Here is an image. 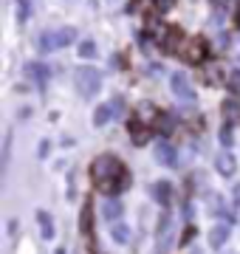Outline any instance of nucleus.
<instances>
[{
    "instance_id": "f03ea898",
    "label": "nucleus",
    "mask_w": 240,
    "mask_h": 254,
    "mask_svg": "<svg viewBox=\"0 0 240 254\" xmlns=\"http://www.w3.org/2000/svg\"><path fill=\"white\" fill-rule=\"evenodd\" d=\"M147 31H156V46L164 51V54H181V48H184L186 43V34L184 28L176 26V23H167V26H161L156 20H147Z\"/></svg>"
},
{
    "instance_id": "7ed1b4c3",
    "label": "nucleus",
    "mask_w": 240,
    "mask_h": 254,
    "mask_svg": "<svg viewBox=\"0 0 240 254\" xmlns=\"http://www.w3.org/2000/svg\"><path fill=\"white\" fill-rule=\"evenodd\" d=\"M178 57H181L186 65H206L209 57H212V46H209V40L203 34L186 37V43H184V48H181Z\"/></svg>"
},
{
    "instance_id": "39448f33",
    "label": "nucleus",
    "mask_w": 240,
    "mask_h": 254,
    "mask_svg": "<svg viewBox=\"0 0 240 254\" xmlns=\"http://www.w3.org/2000/svg\"><path fill=\"white\" fill-rule=\"evenodd\" d=\"M79 229H82V235L85 237H93V203L91 198L85 200V206H82V218H79Z\"/></svg>"
},
{
    "instance_id": "423d86ee",
    "label": "nucleus",
    "mask_w": 240,
    "mask_h": 254,
    "mask_svg": "<svg viewBox=\"0 0 240 254\" xmlns=\"http://www.w3.org/2000/svg\"><path fill=\"white\" fill-rule=\"evenodd\" d=\"M235 26L240 28V6H238V11H235Z\"/></svg>"
},
{
    "instance_id": "0eeeda50",
    "label": "nucleus",
    "mask_w": 240,
    "mask_h": 254,
    "mask_svg": "<svg viewBox=\"0 0 240 254\" xmlns=\"http://www.w3.org/2000/svg\"><path fill=\"white\" fill-rule=\"evenodd\" d=\"M91 254H99V252H96V249H93V246H91Z\"/></svg>"
},
{
    "instance_id": "f257e3e1",
    "label": "nucleus",
    "mask_w": 240,
    "mask_h": 254,
    "mask_svg": "<svg viewBox=\"0 0 240 254\" xmlns=\"http://www.w3.org/2000/svg\"><path fill=\"white\" fill-rule=\"evenodd\" d=\"M88 175H91L93 190L102 192V195H119V192H124L130 187L127 164L121 161V158H116V155H111V153L96 155L91 161Z\"/></svg>"
},
{
    "instance_id": "20e7f679",
    "label": "nucleus",
    "mask_w": 240,
    "mask_h": 254,
    "mask_svg": "<svg viewBox=\"0 0 240 254\" xmlns=\"http://www.w3.org/2000/svg\"><path fill=\"white\" fill-rule=\"evenodd\" d=\"M127 133L130 138H133V144H147L150 138L156 136V127L150 125V122H144V119L139 116V113H133V116L127 119Z\"/></svg>"
}]
</instances>
